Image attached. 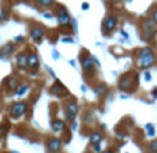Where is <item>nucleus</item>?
<instances>
[{
  "label": "nucleus",
  "mask_w": 157,
  "mask_h": 153,
  "mask_svg": "<svg viewBox=\"0 0 157 153\" xmlns=\"http://www.w3.org/2000/svg\"><path fill=\"white\" fill-rule=\"evenodd\" d=\"M25 112H26V104H24V102H17L11 108V116L13 117H19Z\"/></svg>",
  "instance_id": "nucleus-1"
},
{
  "label": "nucleus",
  "mask_w": 157,
  "mask_h": 153,
  "mask_svg": "<svg viewBox=\"0 0 157 153\" xmlns=\"http://www.w3.org/2000/svg\"><path fill=\"white\" fill-rule=\"evenodd\" d=\"M153 63H155V57H153V54L146 55V57H139V59L136 61V65H138L139 68H149Z\"/></svg>",
  "instance_id": "nucleus-2"
},
{
  "label": "nucleus",
  "mask_w": 157,
  "mask_h": 153,
  "mask_svg": "<svg viewBox=\"0 0 157 153\" xmlns=\"http://www.w3.org/2000/svg\"><path fill=\"white\" fill-rule=\"evenodd\" d=\"M77 112H78V106L75 104V102L68 104V106H66V119L72 121L75 119V116L77 115Z\"/></svg>",
  "instance_id": "nucleus-3"
},
{
  "label": "nucleus",
  "mask_w": 157,
  "mask_h": 153,
  "mask_svg": "<svg viewBox=\"0 0 157 153\" xmlns=\"http://www.w3.org/2000/svg\"><path fill=\"white\" fill-rule=\"evenodd\" d=\"M58 21H59L61 25H68L71 22V15L63 7L59 8V11H58Z\"/></svg>",
  "instance_id": "nucleus-4"
},
{
  "label": "nucleus",
  "mask_w": 157,
  "mask_h": 153,
  "mask_svg": "<svg viewBox=\"0 0 157 153\" xmlns=\"http://www.w3.org/2000/svg\"><path fill=\"white\" fill-rule=\"evenodd\" d=\"M61 146H62V142H61L58 138H55V140H51L48 143H47V148H48V151L51 152V153L58 152L61 149Z\"/></svg>",
  "instance_id": "nucleus-5"
},
{
  "label": "nucleus",
  "mask_w": 157,
  "mask_h": 153,
  "mask_svg": "<svg viewBox=\"0 0 157 153\" xmlns=\"http://www.w3.org/2000/svg\"><path fill=\"white\" fill-rule=\"evenodd\" d=\"M116 25H117V19L114 18V17H108V18L105 19V22H103V28H106L108 32L113 30L114 28H116Z\"/></svg>",
  "instance_id": "nucleus-6"
},
{
  "label": "nucleus",
  "mask_w": 157,
  "mask_h": 153,
  "mask_svg": "<svg viewBox=\"0 0 157 153\" xmlns=\"http://www.w3.org/2000/svg\"><path fill=\"white\" fill-rule=\"evenodd\" d=\"M81 66H83L86 71H92V68H94V61H92L91 58L86 57L81 59Z\"/></svg>",
  "instance_id": "nucleus-7"
},
{
  "label": "nucleus",
  "mask_w": 157,
  "mask_h": 153,
  "mask_svg": "<svg viewBox=\"0 0 157 153\" xmlns=\"http://www.w3.org/2000/svg\"><path fill=\"white\" fill-rule=\"evenodd\" d=\"M39 65V59L36 54H30L26 59V66H30V68H36Z\"/></svg>",
  "instance_id": "nucleus-8"
},
{
  "label": "nucleus",
  "mask_w": 157,
  "mask_h": 153,
  "mask_svg": "<svg viewBox=\"0 0 157 153\" xmlns=\"http://www.w3.org/2000/svg\"><path fill=\"white\" fill-rule=\"evenodd\" d=\"M62 91H63V93H66L65 87H63V86L61 84V83L57 80V83H55V86L51 88V93H52V94H55V95H62V94H61V93H62Z\"/></svg>",
  "instance_id": "nucleus-9"
},
{
  "label": "nucleus",
  "mask_w": 157,
  "mask_h": 153,
  "mask_svg": "<svg viewBox=\"0 0 157 153\" xmlns=\"http://www.w3.org/2000/svg\"><path fill=\"white\" fill-rule=\"evenodd\" d=\"M30 36H32V39H35V40H40V39L43 37V29H41V28H33Z\"/></svg>",
  "instance_id": "nucleus-10"
},
{
  "label": "nucleus",
  "mask_w": 157,
  "mask_h": 153,
  "mask_svg": "<svg viewBox=\"0 0 157 153\" xmlns=\"http://www.w3.org/2000/svg\"><path fill=\"white\" fill-rule=\"evenodd\" d=\"M51 127H52V131L58 132V131H61V130H63L65 123H63V121H61V120H54V121H52V124H51Z\"/></svg>",
  "instance_id": "nucleus-11"
},
{
  "label": "nucleus",
  "mask_w": 157,
  "mask_h": 153,
  "mask_svg": "<svg viewBox=\"0 0 157 153\" xmlns=\"http://www.w3.org/2000/svg\"><path fill=\"white\" fill-rule=\"evenodd\" d=\"M101 141H102V135H101L99 132H94V134L90 135V142H91L92 145H97Z\"/></svg>",
  "instance_id": "nucleus-12"
},
{
  "label": "nucleus",
  "mask_w": 157,
  "mask_h": 153,
  "mask_svg": "<svg viewBox=\"0 0 157 153\" xmlns=\"http://www.w3.org/2000/svg\"><path fill=\"white\" fill-rule=\"evenodd\" d=\"M26 59H28V57L25 54H19L18 57H17V65L18 66H26Z\"/></svg>",
  "instance_id": "nucleus-13"
},
{
  "label": "nucleus",
  "mask_w": 157,
  "mask_h": 153,
  "mask_svg": "<svg viewBox=\"0 0 157 153\" xmlns=\"http://www.w3.org/2000/svg\"><path fill=\"white\" fill-rule=\"evenodd\" d=\"M119 86H120V88H121V90H130V88H131V80L125 77V79H123L121 82H120Z\"/></svg>",
  "instance_id": "nucleus-14"
},
{
  "label": "nucleus",
  "mask_w": 157,
  "mask_h": 153,
  "mask_svg": "<svg viewBox=\"0 0 157 153\" xmlns=\"http://www.w3.org/2000/svg\"><path fill=\"white\" fill-rule=\"evenodd\" d=\"M17 87H18V82H17L15 79L8 80V88H11V90H17Z\"/></svg>",
  "instance_id": "nucleus-15"
},
{
  "label": "nucleus",
  "mask_w": 157,
  "mask_h": 153,
  "mask_svg": "<svg viewBox=\"0 0 157 153\" xmlns=\"http://www.w3.org/2000/svg\"><path fill=\"white\" fill-rule=\"evenodd\" d=\"M36 2H37L39 4L44 6V7H48V6L52 4V2H54V0H36Z\"/></svg>",
  "instance_id": "nucleus-16"
},
{
  "label": "nucleus",
  "mask_w": 157,
  "mask_h": 153,
  "mask_svg": "<svg viewBox=\"0 0 157 153\" xmlns=\"http://www.w3.org/2000/svg\"><path fill=\"white\" fill-rule=\"evenodd\" d=\"M150 54H152V51L149 48H142L139 51V57H146V55H150Z\"/></svg>",
  "instance_id": "nucleus-17"
},
{
  "label": "nucleus",
  "mask_w": 157,
  "mask_h": 153,
  "mask_svg": "<svg viewBox=\"0 0 157 153\" xmlns=\"http://www.w3.org/2000/svg\"><path fill=\"white\" fill-rule=\"evenodd\" d=\"M26 91H28V86L25 84V86H22V87L19 88L18 91H17V95H19V97H21V95H24V94L26 93Z\"/></svg>",
  "instance_id": "nucleus-18"
},
{
  "label": "nucleus",
  "mask_w": 157,
  "mask_h": 153,
  "mask_svg": "<svg viewBox=\"0 0 157 153\" xmlns=\"http://www.w3.org/2000/svg\"><path fill=\"white\" fill-rule=\"evenodd\" d=\"M149 149L152 153H157V141H153L152 143L149 145Z\"/></svg>",
  "instance_id": "nucleus-19"
},
{
  "label": "nucleus",
  "mask_w": 157,
  "mask_h": 153,
  "mask_svg": "<svg viewBox=\"0 0 157 153\" xmlns=\"http://www.w3.org/2000/svg\"><path fill=\"white\" fill-rule=\"evenodd\" d=\"M105 88H106V87L102 84V86H99V87H97V88H95V93H97L98 95H101V94H102L103 91H105Z\"/></svg>",
  "instance_id": "nucleus-20"
},
{
  "label": "nucleus",
  "mask_w": 157,
  "mask_h": 153,
  "mask_svg": "<svg viewBox=\"0 0 157 153\" xmlns=\"http://www.w3.org/2000/svg\"><path fill=\"white\" fill-rule=\"evenodd\" d=\"M146 130H147V134L149 135H155V130H153V126H146Z\"/></svg>",
  "instance_id": "nucleus-21"
},
{
  "label": "nucleus",
  "mask_w": 157,
  "mask_h": 153,
  "mask_svg": "<svg viewBox=\"0 0 157 153\" xmlns=\"http://www.w3.org/2000/svg\"><path fill=\"white\" fill-rule=\"evenodd\" d=\"M94 152H97V153H99V152H101V146H99V143L94 145Z\"/></svg>",
  "instance_id": "nucleus-22"
},
{
  "label": "nucleus",
  "mask_w": 157,
  "mask_h": 153,
  "mask_svg": "<svg viewBox=\"0 0 157 153\" xmlns=\"http://www.w3.org/2000/svg\"><path fill=\"white\" fill-rule=\"evenodd\" d=\"M153 21H155L156 24H157V10L155 11V14H153Z\"/></svg>",
  "instance_id": "nucleus-23"
},
{
  "label": "nucleus",
  "mask_w": 157,
  "mask_h": 153,
  "mask_svg": "<svg viewBox=\"0 0 157 153\" xmlns=\"http://www.w3.org/2000/svg\"><path fill=\"white\" fill-rule=\"evenodd\" d=\"M145 79H146V80H150L152 77H150V75H149V73H146V75H145Z\"/></svg>",
  "instance_id": "nucleus-24"
},
{
  "label": "nucleus",
  "mask_w": 157,
  "mask_h": 153,
  "mask_svg": "<svg viewBox=\"0 0 157 153\" xmlns=\"http://www.w3.org/2000/svg\"><path fill=\"white\" fill-rule=\"evenodd\" d=\"M153 95L157 97V88H155V91H153Z\"/></svg>",
  "instance_id": "nucleus-25"
},
{
  "label": "nucleus",
  "mask_w": 157,
  "mask_h": 153,
  "mask_svg": "<svg viewBox=\"0 0 157 153\" xmlns=\"http://www.w3.org/2000/svg\"><path fill=\"white\" fill-rule=\"evenodd\" d=\"M103 153H112V151H105Z\"/></svg>",
  "instance_id": "nucleus-26"
},
{
  "label": "nucleus",
  "mask_w": 157,
  "mask_h": 153,
  "mask_svg": "<svg viewBox=\"0 0 157 153\" xmlns=\"http://www.w3.org/2000/svg\"><path fill=\"white\" fill-rule=\"evenodd\" d=\"M113 2H120V0H113Z\"/></svg>",
  "instance_id": "nucleus-27"
},
{
  "label": "nucleus",
  "mask_w": 157,
  "mask_h": 153,
  "mask_svg": "<svg viewBox=\"0 0 157 153\" xmlns=\"http://www.w3.org/2000/svg\"><path fill=\"white\" fill-rule=\"evenodd\" d=\"M13 153H17V152H13Z\"/></svg>",
  "instance_id": "nucleus-28"
},
{
  "label": "nucleus",
  "mask_w": 157,
  "mask_h": 153,
  "mask_svg": "<svg viewBox=\"0 0 157 153\" xmlns=\"http://www.w3.org/2000/svg\"><path fill=\"white\" fill-rule=\"evenodd\" d=\"M87 153H88V152H87Z\"/></svg>",
  "instance_id": "nucleus-29"
}]
</instances>
